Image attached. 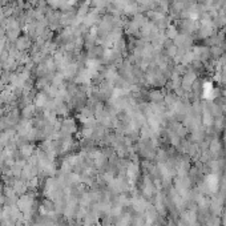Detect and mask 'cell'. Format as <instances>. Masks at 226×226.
Wrapping results in <instances>:
<instances>
[{"label": "cell", "mask_w": 226, "mask_h": 226, "mask_svg": "<svg viewBox=\"0 0 226 226\" xmlns=\"http://www.w3.org/2000/svg\"><path fill=\"white\" fill-rule=\"evenodd\" d=\"M128 176H129V178H136V176H137V168L134 166V165H130V166L128 168Z\"/></svg>", "instance_id": "obj_1"}]
</instances>
